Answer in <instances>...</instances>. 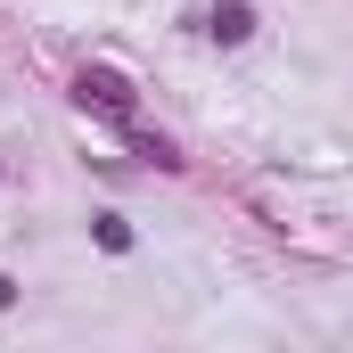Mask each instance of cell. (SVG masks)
<instances>
[{
    "mask_svg": "<svg viewBox=\"0 0 353 353\" xmlns=\"http://www.w3.org/2000/svg\"><path fill=\"white\" fill-rule=\"evenodd\" d=\"M74 99H83L90 115H107V123H140V90H132V74H115V66H99V58L74 74Z\"/></svg>",
    "mask_w": 353,
    "mask_h": 353,
    "instance_id": "obj_1",
    "label": "cell"
},
{
    "mask_svg": "<svg viewBox=\"0 0 353 353\" xmlns=\"http://www.w3.org/2000/svg\"><path fill=\"white\" fill-rule=\"evenodd\" d=\"M205 33H214L222 50H239V41L255 33V8H247V0H214V17H205Z\"/></svg>",
    "mask_w": 353,
    "mask_h": 353,
    "instance_id": "obj_2",
    "label": "cell"
},
{
    "mask_svg": "<svg viewBox=\"0 0 353 353\" xmlns=\"http://www.w3.org/2000/svg\"><path fill=\"white\" fill-rule=\"evenodd\" d=\"M115 132H123V140H132V157H148L157 173H181V165H189V157H181L165 132H140V123H115Z\"/></svg>",
    "mask_w": 353,
    "mask_h": 353,
    "instance_id": "obj_3",
    "label": "cell"
},
{
    "mask_svg": "<svg viewBox=\"0 0 353 353\" xmlns=\"http://www.w3.org/2000/svg\"><path fill=\"white\" fill-rule=\"evenodd\" d=\"M90 239H99L107 255H132V222H123V214H99V222H90Z\"/></svg>",
    "mask_w": 353,
    "mask_h": 353,
    "instance_id": "obj_4",
    "label": "cell"
},
{
    "mask_svg": "<svg viewBox=\"0 0 353 353\" xmlns=\"http://www.w3.org/2000/svg\"><path fill=\"white\" fill-rule=\"evenodd\" d=\"M8 304H17V279H8V271H0V312H8Z\"/></svg>",
    "mask_w": 353,
    "mask_h": 353,
    "instance_id": "obj_5",
    "label": "cell"
}]
</instances>
